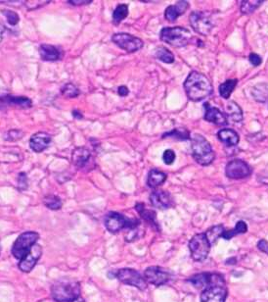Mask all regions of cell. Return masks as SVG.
Listing matches in <instances>:
<instances>
[{
  "label": "cell",
  "instance_id": "bcb514c9",
  "mask_svg": "<svg viewBox=\"0 0 268 302\" xmlns=\"http://www.w3.org/2000/svg\"><path fill=\"white\" fill-rule=\"evenodd\" d=\"M73 114H74V116H75V118H78V119H81V118H82V115H79V113H78L77 111H74Z\"/></svg>",
  "mask_w": 268,
  "mask_h": 302
},
{
  "label": "cell",
  "instance_id": "e575fe53",
  "mask_svg": "<svg viewBox=\"0 0 268 302\" xmlns=\"http://www.w3.org/2000/svg\"><path fill=\"white\" fill-rule=\"evenodd\" d=\"M61 92L67 98H74V97H76V96L79 95V90L75 87L74 84H72V83L66 84L62 88Z\"/></svg>",
  "mask_w": 268,
  "mask_h": 302
},
{
  "label": "cell",
  "instance_id": "f546056e",
  "mask_svg": "<svg viewBox=\"0 0 268 302\" xmlns=\"http://www.w3.org/2000/svg\"><path fill=\"white\" fill-rule=\"evenodd\" d=\"M5 98L10 105L19 106L21 108H29L32 104L30 98L25 96H6Z\"/></svg>",
  "mask_w": 268,
  "mask_h": 302
},
{
  "label": "cell",
  "instance_id": "d6986e66",
  "mask_svg": "<svg viewBox=\"0 0 268 302\" xmlns=\"http://www.w3.org/2000/svg\"><path fill=\"white\" fill-rule=\"evenodd\" d=\"M51 141V136L44 132H39L31 136L30 139V147L34 152H42Z\"/></svg>",
  "mask_w": 268,
  "mask_h": 302
},
{
  "label": "cell",
  "instance_id": "44dd1931",
  "mask_svg": "<svg viewBox=\"0 0 268 302\" xmlns=\"http://www.w3.org/2000/svg\"><path fill=\"white\" fill-rule=\"evenodd\" d=\"M135 209L139 213V215L141 216V218L143 220L148 222L150 225L155 226L157 230L160 229L158 225V222H157V217H156L155 211L147 209L143 203H137L135 206Z\"/></svg>",
  "mask_w": 268,
  "mask_h": 302
},
{
  "label": "cell",
  "instance_id": "4dcf8cb0",
  "mask_svg": "<svg viewBox=\"0 0 268 302\" xmlns=\"http://www.w3.org/2000/svg\"><path fill=\"white\" fill-rule=\"evenodd\" d=\"M128 15V6L126 4H119L113 13V22L118 25Z\"/></svg>",
  "mask_w": 268,
  "mask_h": 302
},
{
  "label": "cell",
  "instance_id": "f6af8a7d",
  "mask_svg": "<svg viewBox=\"0 0 268 302\" xmlns=\"http://www.w3.org/2000/svg\"><path fill=\"white\" fill-rule=\"evenodd\" d=\"M5 31H6V29H5L4 25L0 24V42L2 41V39H3V36H4V33H5Z\"/></svg>",
  "mask_w": 268,
  "mask_h": 302
},
{
  "label": "cell",
  "instance_id": "ffe728a7",
  "mask_svg": "<svg viewBox=\"0 0 268 302\" xmlns=\"http://www.w3.org/2000/svg\"><path fill=\"white\" fill-rule=\"evenodd\" d=\"M217 136L221 142L227 146H235L239 143V135L231 129H222L217 133Z\"/></svg>",
  "mask_w": 268,
  "mask_h": 302
},
{
  "label": "cell",
  "instance_id": "f35d334b",
  "mask_svg": "<svg viewBox=\"0 0 268 302\" xmlns=\"http://www.w3.org/2000/svg\"><path fill=\"white\" fill-rule=\"evenodd\" d=\"M139 238V232H138V226L130 229L129 232L125 236V241L127 242H134Z\"/></svg>",
  "mask_w": 268,
  "mask_h": 302
},
{
  "label": "cell",
  "instance_id": "ab89813d",
  "mask_svg": "<svg viewBox=\"0 0 268 302\" xmlns=\"http://www.w3.org/2000/svg\"><path fill=\"white\" fill-rule=\"evenodd\" d=\"M18 184H19V188L21 191H25L28 187V178H27V175L25 173H21L19 175Z\"/></svg>",
  "mask_w": 268,
  "mask_h": 302
},
{
  "label": "cell",
  "instance_id": "5b68a950",
  "mask_svg": "<svg viewBox=\"0 0 268 302\" xmlns=\"http://www.w3.org/2000/svg\"><path fill=\"white\" fill-rule=\"evenodd\" d=\"M139 225L138 220L128 219L118 212H110L105 217V226L112 234H117L123 229H134Z\"/></svg>",
  "mask_w": 268,
  "mask_h": 302
},
{
  "label": "cell",
  "instance_id": "836d02e7",
  "mask_svg": "<svg viewBox=\"0 0 268 302\" xmlns=\"http://www.w3.org/2000/svg\"><path fill=\"white\" fill-rule=\"evenodd\" d=\"M45 206L49 208L50 210H59L62 207V200L59 197L56 196H47L45 197L44 200Z\"/></svg>",
  "mask_w": 268,
  "mask_h": 302
},
{
  "label": "cell",
  "instance_id": "c3c4849f",
  "mask_svg": "<svg viewBox=\"0 0 268 302\" xmlns=\"http://www.w3.org/2000/svg\"><path fill=\"white\" fill-rule=\"evenodd\" d=\"M71 302H85V301H84V300H83V299H82V298H80V297H78V298H77V299H75V300H74V301H71Z\"/></svg>",
  "mask_w": 268,
  "mask_h": 302
},
{
  "label": "cell",
  "instance_id": "ee69618b",
  "mask_svg": "<svg viewBox=\"0 0 268 302\" xmlns=\"http://www.w3.org/2000/svg\"><path fill=\"white\" fill-rule=\"evenodd\" d=\"M118 92H119V94L120 96H126V95L129 93V91H128V89H127L126 87L121 86V87H119V90H118Z\"/></svg>",
  "mask_w": 268,
  "mask_h": 302
},
{
  "label": "cell",
  "instance_id": "d4e9b609",
  "mask_svg": "<svg viewBox=\"0 0 268 302\" xmlns=\"http://www.w3.org/2000/svg\"><path fill=\"white\" fill-rule=\"evenodd\" d=\"M226 112L230 119L235 123H240L243 120V111L235 101H230L227 103Z\"/></svg>",
  "mask_w": 268,
  "mask_h": 302
},
{
  "label": "cell",
  "instance_id": "7402d4cb",
  "mask_svg": "<svg viewBox=\"0 0 268 302\" xmlns=\"http://www.w3.org/2000/svg\"><path fill=\"white\" fill-rule=\"evenodd\" d=\"M90 151L85 147H77L73 152L72 160L75 166L83 168L90 160Z\"/></svg>",
  "mask_w": 268,
  "mask_h": 302
},
{
  "label": "cell",
  "instance_id": "ac0fdd59",
  "mask_svg": "<svg viewBox=\"0 0 268 302\" xmlns=\"http://www.w3.org/2000/svg\"><path fill=\"white\" fill-rule=\"evenodd\" d=\"M189 8V3L187 1H178L174 5H170L165 9L164 17L169 22H174L177 18L183 15Z\"/></svg>",
  "mask_w": 268,
  "mask_h": 302
},
{
  "label": "cell",
  "instance_id": "9c48e42d",
  "mask_svg": "<svg viewBox=\"0 0 268 302\" xmlns=\"http://www.w3.org/2000/svg\"><path fill=\"white\" fill-rule=\"evenodd\" d=\"M116 278L124 285H128L136 287L140 290H145L147 288V282L141 274L134 269L123 268L116 272Z\"/></svg>",
  "mask_w": 268,
  "mask_h": 302
},
{
  "label": "cell",
  "instance_id": "7c38bea8",
  "mask_svg": "<svg viewBox=\"0 0 268 302\" xmlns=\"http://www.w3.org/2000/svg\"><path fill=\"white\" fill-rule=\"evenodd\" d=\"M144 279L153 286L161 287L169 282L171 279V273L162 267L151 266L145 270Z\"/></svg>",
  "mask_w": 268,
  "mask_h": 302
},
{
  "label": "cell",
  "instance_id": "9a60e30c",
  "mask_svg": "<svg viewBox=\"0 0 268 302\" xmlns=\"http://www.w3.org/2000/svg\"><path fill=\"white\" fill-rule=\"evenodd\" d=\"M42 255V247L35 243L27 256L23 258L19 263V269L24 273H30L36 265L37 261Z\"/></svg>",
  "mask_w": 268,
  "mask_h": 302
},
{
  "label": "cell",
  "instance_id": "52a82bcc",
  "mask_svg": "<svg viewBox=\"0 0 268 302\" xmlns=\"http://www.w3.org/2000/svg\"><path fill=\"white\" fill-rule=\"evenodd\" d=\"M211 244L205 233L197 234L189 242V249L193 260L197 262H203L209 256Z\"/></svg>",
  "mask_w": 268,
  "mask_h": 302
},
{
  "label": "cell",
  "instance_id": "484cf974",
  "mask_svg": "<svg viewBox=\"0 0 268 302\" xmlns=\"http://www.w3.org/2000/svg\"><path fill=\"white\" fill-rule=\"evenodd\" d=\"M247 231H248L247 224L244 221H239L236 223V226L234 229H232L230 231H224L221 238H224V240H226V241H229L238 235L247 233Z\"/></svg>",
  "mask_w": 268,
  "mask_h": 302
},
{
  "label": "cell",
  "instance_id": "6da1fadb",
  "mask_svg": "<svg viewBox=\"0 0 268 302\" xmlns=\"http://www.w3.org/2000/svg\"><path fill=\"white\" fill-rule=\"evenodd\" d=\"M185 92L192 101H201L212 93V85L209 79L197 71L191 72L184 83Z\"/></svg>",
  "mask_w": 268,
  "mask_h": 302
},
{
  "label": "cell",
  "instance_id": "60d3db41",
  "mask_svg": "<svg viewBox=\"0 0 268 302\" xmlns=\"http://www.w3.org/2000/svg\"><path fill=\"white\" fill-rule=\"evenodd\" d=\"M249 59H250V62L253 64L254 67H257L262 63L261 57L259 55H257L256 53H251Z\"/></svg>",
  "mask_w": 268,
  "mask_h": 302
},
{
  "label": "cell",
  "instance_id": "d6a6232c",
  "mask_svg": "<svg viewBox=\"0 0 268 302\" xmlns=\"http://www.w3.org/2000/svg\"><path fill=\"white\" fill-rule=\"evenodd\" d=\"M224 228L222 225H217V226H212L210 228L209 231L206 234L208 240H209V243L212 245L214 242L217 241V239L221 238L222 234H224Z\"/></svg>",
  "mask_w": 268,
  "mask_h": 302
},
{
  "label": "cell",
  "instance_id": "8fae6325",
  "mask_svg": "<svg viewBox=\"0 0 268 302\" xmlns=\"http://www.w3.org/2000/svg\"><path fill=\"white\" fill-rule=\"evenodd\" d=\"M112 41L121 49H123L127 52L138 51L144 46L142 40L134 36L132 34L126 33V32L115 33L112 36Z\"/></svg>",
  "mask_w": 268,
  "mask_h": 302
},
{
  "label": "cell",
  "instance_id": "3957f363",
  "mask_svg": "<svg viewBox=\"0 0 268 302\" xmlns=\"http://www.w3.org/2000/svg\"><path fill=\"white\" fill-rule=\"evenodd\" d=\"M191 149L193 158L202 166H208L214 160L215 154L209 141L201 135H194L191 137Z\"/></svg>",
  "mask_w": 268,
  "mask_h": 302
},
{
  "label": "cell",
  "instance_id": "e0dca14e",
  "mask_svg": "<svg viewBox=\"0 0 268 302\" xmlns=\"http://www.w3.org/2000/svg\"><path fill=\"white\" fill-rule=\"evenodd\" d=\"M205 120L217 126H224L227 124V117L216 107H211L209 103H205Z\"/></svg>",
  "mask_w": 268,
  "mask_h": 302
},
{
  "label": "cell",
  "instance_id": "30bf717a",
  "mask_svg": "<svg viewBox=\"0 0 268 302\" xmlns=\"http://www.w3.org/2000/svg\"><path fill=\"white\" fill-rule=\"evenodd\" d=\"M188 282L199 289H206L212 285H225L224 276L217 273H201L189 278Z\"/></svg>",
  "mask_w": 268,
  "mask_h": 302
},
{
  "label": "cell",
  "instance_id": "8992f818",
  "mask_svg": "<svg viewBox=\"0 0 268 302\" xmlns=\"http://www.w3.org/2000/svg\"><path fill=\"white\" fill-rule=\"evenodd\" d=\"M38 239L39 235L35 232L23 233L18 237L12 246V255L17 259L22 260L27 256V254L30 252V249L36 243Z\"/></svg>",
  "mask_w": 268,
  "mask_h": 302
},
{
  "label": "cell",
  "instance_id": "83f0119b",
  "mask_svg": "<svg viewBox=\"0 0 268 302\" xmlns=\"http://www.w3.org/2000/svg\"><path fill=\"white\" fill-rule=\"evenodd\" d=\"M262 3L263 1H260V0H247V1L244 0L241 2L240 10L243 14H247V15L252 14Z\"/></svg>",
  "mask_w": 268,
  "mask_h": 302
},
{
  "label": "cell",
  "instance_id": "4316f807",
  "mask_svg": "<svg viewBox=\"0 0 268 302\" xmlns=\"http://www.w3.org/2000/svg\"><path fill=\"white\" fill-rule=\"evenodd\" d=\"M253 98L258 102H265L268 98V85L265 83L256 85L252 91Z\"/></svg>",
  "mask_w": 268,
  "mask_h": 302
},
{
  "label": "cell",
  "instance_id": "8d00e7d4",
  "mask_svg": "<svg viewBox=\"0 0 268 302\" xmlns=\"http://www.w3.org/2000/svg\"><path fill=\"white\" fill-rule=\"evenodd\" d=\"M2 13H3V15L6 17L7 22H8L11 26H15V25L18 24L20 18H19V15H18L16 12L11 11V10H4V11H2Z\"/></svg>",
  "mask_w": 268,
  "mask_h": 302
},
{
  "label": "cell",
  "instance_id": "b9f144b4",
  "mask_svg": "<svg viewBox=\"0 0 268 302\" xmlns=\"http://www.w3.org/2000/svg\"><path fill=\"white\" fill-rule=\"evenodd\" d=\"M257 247L261 252L268 255V242L265 240H261L257 242Z\"/></svg>",
  "mask_w": 268,
  "mask_h": 302
},
{
  "label": "cell",
  "instance_id": "5bb4252c",
  "mask_svg": "<svg viewBox=\"0 0 268 302\" xmlns=\"http://www.w3.org/2000/svg\"><path fill=\"white\" fill-rule=\"evenodd\" d=\"M227 298V287L225 285H212L203 290L201 302H225Z\"/></svg>",
  "mask_w": 268,
  "mask_h": 302
},
{
  "label": "cell",
  "instance_id": "1f68e13d",
  "mask_svg": "<svg viewBox=\"0 0 268 302\" xmlns=\"http://www.w3.org/2000/svg\"><path fill=\"white\" fill-rule=\"evenodd\" d=\"M156 57L162 62L166 64H171L174 62L173 53L165 47H160L156 51Z\"/></svg>",
  "mask_w": 268,
  "mask_h": 302
},
{
  "label": "cell",
  "instance_id": "277c9868",
  "mask_svg": "<svg viewBox=\"0 0 268 302\" xmlns=\"http://www.w3.org/2000/svg\"><path fill=\"white\" fill-rule=\"evenodd\" d=\"M161 40L173 47L186 46L192 40V33L183 27H166L161 30Z\"/></svg>",
  "mask_w": 268,
  "mask_h": 302
},
{
  "label": "cell",
  "instance_id": "603a6c76",
  "mask_svg": "<svg viewBox=\"0 0 268 302\" xmlns=\"http://www.w3.org/2000/svg\"><path fill=\"white\" fill-rule=\"evenodd\" d=\"M40 57L44 61H56L60 59L61 53L55 46L41 45L39 46Z\"/></svg>",
  "mask_w": 268,
  "mask_h": 302
},
{
  "label": "cell",
  "instance_id": "7a4b0ae2",
  "mask_svg": "<svg viewBox=\"0 0 268 302\" xmlns=\"http://www.w3.org/2000/svg\"><path fill=\"white\" fill-rule=\"evenodd\" d=\"M52 298L56 302H71L80 295V285L72 279H60L51 287Z\"/></svg>",
  "mask_w": 268,
  "mask_h": 302
},
{
  "label": "cell",
  "instance_id": "7bdbcfd3",
  "mask_svg": "<svg viewBox=\"0 0 268 302\" xmlns=\"http://www.w3.org/2000/svg\"><path fill=\"white\" fill-rule=\"evenodd\" d=\"M92 0H70L68 3H71L73 5H85V4H90Z\"/></svg>",
  "mask_w": 268,
  "mask_h": 302
},
{
  "label": "cell",
  "instance_id": "cb8c5ba5",
  "mask_svg": "<svg viewBox=\"0 0 268 302\" xmlns=\"http://www.w3.org/2000/svg\"><path fill=\"white\" fill-rule=\"evenodd\" d=\"M166 177H167L166 174L162 171H159L156 169L151 170L147 179V184L152 188H156L164 183L166 180Z\"/></svg>",
  "mask_w": 268,
  "mask_h": 302
},
{
  "label": "cell",
  "instance_id": "74e56055",
  "mask_svg": "<svg viewBox=\"0 0 268 302\" xmlns=\"http://www.w3.org/2000/svg\"><path fill=\"white\" fill-rule=\"evenodd\" d=\"M175 153L174 151L171 150V149H167L164 152V155H163V160H164V163L166 165H171L174 160H175Z\"/></svg>",
  "mask_w": 268,
  "mask_h": 302
},
{
  "label": "cell",
  "instance_id": "f1b7e54d",
  "mask_svg": "<svg viewBox=\"0 0 268 302\" xmlns=\"http://www.w3.org/2000/svg\"><path fill=\"white\" fill-rule=\"evenodd\" d=\"M237 80H228L219 86V94L224 99H228L237 86Z\"/></svg>",
  "mask_w": 268,
  "mask_h": 302
},
{
  "label": "cell",
  "instance_id": "2e32d148",
  "mask_svg": "<svg viewBox=\"0 0 268 302\" xmlns=\"http://www.w3.org/2000/svg\"><path fill=\"white\" fill-rule=\"evenodd\" d=\"M150 202L155 208L167 209L173 205V199L169 193L164 191H155L150 195Z\"/></svg>",
  "mask_w": 268,
  "mask_h": 302
},
{
  "label": "cell",
  "instance_id": "d590c367",
  "mask_svg": "<svg viewBox=\"0 0 268 302\" xmlns=\"http://www.w3.org/2000/svg\"><path fill=\"white\" fill-rule=\"evenodd\" d=\"M163 136L164 137H165V136H172V137L178 138V139H181V140H186V139H189L190 138V134L185 129H174L173 131L164 134Z\"/></svg>",
  "mask_w": 268,
  "mask_h": 302
},
{
  "label": "cell",
  "instance_id": "ba28073f",
  "mask_svg": "<svg viewBox=\"0 0 268 302\" xmlns=\"http://www.w3.org/2000/svg\"><path fill=\"white\" fill-rule=\"evenodd\" d=\"M193 30L202 35H208L214 28L212 17L207 12L194 11L189 17Z\"/></svg>",
  "mask_w": 268,
  "mask_h": 302
},
{
  "label": "cell",
  "instance_id": "4fadbf2b",
  "mask_svg": "<svg viewBox=\"0 0 268 302\" xmlns=\"http://www.w3.org/2000/svg\"><path fill=\"white\" fill-rule=\"evenodd\" d=\"M225 174L229 179L241 180L249 177L252 174V169L245 161L235 159L226 165Z\"/></svg>",
  "mask_w": 268,
  "mask_h": 302
},
{
  "label": "cell",
  "instance_id": "7dc6e473",
  "mask_svg": "<svg viewBox=\"0 0 268 302\" xmlns=\"http://www.w3.org/2000/svg\"><path fill=\"white\" fill-rule=\"evenodd\" d=\"M260 181H261V182H263L264 184H266V185H268V178H264V179L260 180Z\"/></svg>",
  "mask_w": 268,
  "mask_h": 302
}]
</instances>
